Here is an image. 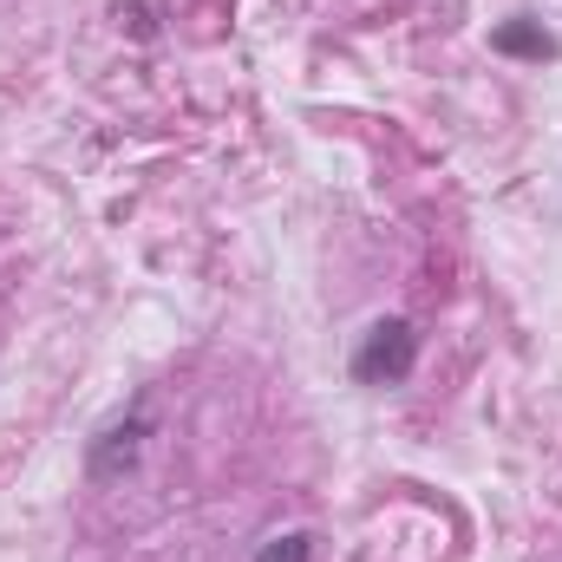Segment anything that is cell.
<instances>
[{
    "label": "cell",
    "mask_w": 562,
    "mask_h": 562,
    "mask_svg": "<svg viewBox=\"0 0 562 562\" xmlns=\"http://www.w3.org/2000/svg\"><path fill=\"white\" fill-rule=\"evenodd\" d=\"M138 445H144V413H132L125 425H105V431L92 438V477L105 484V477L132 471V464H138Z\"/></svg>",
    "instance_id": "cell-2"
},
{
    "label": "cell",
    "mask_w": 562,
    "mask_h": 562,
    "mask_svg": "<svg viewBox=\"0 0 562 562\" xmlns=\"http://www.w3.org/2000/svg\"><path fill=\"white\" fill-rule=\"evenodd\" d=\"M491 46H497V53H517V59H550V53H557V40H550L537 20H524V13H517V20H504Z\"/></svg>",
    "instance_id": "cell-3"
},
{
    "label": "cell",
    "mask_w": 562,
    "mask_h": 562,
    "mask_svg": "<svg viewBox=\"0 0 562 562\" xmlns=\"http://www.w3.org/2000/svg\"><path fill=\"white\" fill-rule=\"evenodd\" d=\"M413 367H419V334H413V321H400V314L373 321V327L360 334V347H353V380H360V386H400Z\"/></svg>",
    "instance_id": "cell-1"
},
{
    "label": "cell",
    "mask_w": 562,
    "mask_h": 562,
    "mask_svg": "<svg viewBox=\"0 0 562 562\" xmlns=\"http://www.w3.org/2000/svg\"><path fill=\"white\" fill-rule=\"evenodd\" d=\"M256 562H314V537H307V530H281V537L262 543Z\"/></svg>",
    "instance_id": "cell-4"
}]
</instances>
